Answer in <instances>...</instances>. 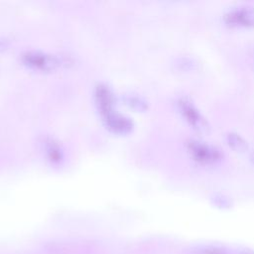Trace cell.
<instances>
[{
	"mask_svg": "<svg viewBox=\"0 0 254 254\" xmlns=\"http://www.w3.org/2000/svg\"><path fill=\"white\" fill-rule=\"evenodd\" d=\"M225 139L228 146L237 152H244L248 149V142L237 132H228L225 136Z\"/></svg>",
	"mask_w": 254,
	"mask_h": 254,
	"instance_id": "obj_7",
	"label": "cell"
},
{
	"mask_svg": "<svg viewBox=\"0 0 254 254\" xmlns=\"http://www.w3.org/2000/svg\"><path fill=\"white\" fill-rule=\"evenodd\" d=\"M212 200L215 204H217L218 206H221V207L227 206L229 204L228 197H226L224 194H220V193L214 194L212 197Z\"/></svg>",
	"mask_w": 254,
	"mask_h": 254,
	"instance_id": "obj_11",
	"label": "cell"
},
{
	"mask_svg": "<svg viewBox=\"0 0 254 254\" xmlns=\"http://www.w3.org/2000/svg\"><path fill=\"white\" fill-rule=\"evenodd\" d=\"M198 254H229V253L221 247L208 245V246L201 247L198 251Z\"/></svg>",
	"mask_w": 254,
	"mask_h": 254,
	"instance_id": "obj_10",
	"label": "cell"
},
{
	"mask_svg": "<svg viewBox=\"0 0 254 254\" xmlns=\"http://www.w3.org/2000/svg\"><path fill=\"white\" fill-rule=\"evenodd\" d=\"M241 254H254V250L245 248V249H242V250H241Z\"/></svg>",
	"mask_w": 254,
	"mask_h": 254,
	"instance_id": "obj_12",
	"label": "cell"
},
{
	"mask_svg": "<svg viewBox=\"0 0 254 254\" xmlns=\"http://www.w3.org/2000/svg\"><path fill=\"white\" fill-rule=\"evenodd\" d=\"M44 145H45L46 153L49 156L51 161L59 162L62 159V151H61L59 145L57 144V142H55L51 138H47L44 141Z\"/></svg>",
	"mask_w": 254,
	"mask_h": 254,
	"instance_id": "obj_8",
	"label": "cell"
},
{
	"mask_svg": "<svg viewBox=\"0 0 254 254\" xmlns=\"http://www.w3.org/2000/svg\"><path fill=\"white\" fill-rule=\"evenodd\" d=\"M94 97H95V102L98 107V110L102 115H105L114 109V96L110 88L103 84L99 83L95 87L94 91Z\"/></svg>",
	"mask_w": 254,
	"mask_h": 254,
	"instance_id": "obj_5",
	"label": "cell"
},
{
	"mask_svg": "<svg viewBox=\"0 0 254 254\" xmlns=\"http://www.w3.org/2000/svg\"><path fill=\"white\" fill-rule=\"evenodd\" d=\"M250 160H251V162L254 164V149L250 152Z\"/></svg>",
	"mask_w": 254,
	"mask_h": 254,
	"instance_id": "obj_13",
	"label": "cell"
},
{
	"mask_svg": "<svg viewBox=\"0 0 254 254\" xmlns=\"http://www.w3.org/2000/svg\"><path fill=\"white\" fill-rule=\"evenodd\" d=\"M176 107L181 116L190 126L199 132H208L210 125L195 103L187 95L179 96L176 100Z\"/></svg>",
	"mask_w": 254,
	"mask_h": 254,
	"instance_id": "obj_2",
	"label": "cell"
},
{
	"mask_svg": "<svg viewBox=\"0 0 254 254\" xmlns=\"http://www.w3.org/2000/svg\"><path fill=\"white\" fill-rule=\"evenodd\" d=\"M67 56H50L39 51H27L22 55L23 62L30 67L39 70H51L58 65H67L71 60Z\"/></svg>",
	"mask_w": 254,
	"mask_h": 254,
	"instance_id": "obj_3",
	"label": "cell"
},
{
	"mask_svg": "<svg viewBox=\"0 0 254 254\" xmlns=\"http://www.w3.org/2000/svg\"><path fill=\"white\" fill-rule=\"evenodd\" d=\"M223 21L230 27H254V7L237 5L229 8L223 14Z\"/></svg>",
	"mask_w": 254,
	"mask_h": 254,
	"instance_id": "obj_4",
	"label": "cell"
},
{
	"mask_svg": "<svg viewBox=\"0 0 254 254\" xmlns=\"http://www.w3.org/2000/svg\"><path fill=\"white\" fill-rule=\"evenodd\" d=\"M253 68H254V64H253Z\"/></svg>",
	"mask_w": 254,
	"mask_h": 254,
	"instance_id": "obj_14",
	"label": "cell"
},
{
	"mask_svg": "<svg viewBox=\"0 0 254 254\" xmlns=\"http://www.w3.org/2000/svg\"><path fill=\"white\" fill-rule=\"evenodd\" d=\"M105 125L112 131L117 133H127L133 128V122L129 117H126L116 110H113L105 115H102Z\"/></svg>",
	"mask_w": 254,
	"mask_h": 254,
	"instance_id": "obj_6",
	"label": "cell"
},
{
	"mask_svg": "<svg viewBox=\"0 0 254 254\" xmlns=\"http://www.w3.org/2000/svg\"><path fill=\"white\" fill-rule=\"evenodd\" d=\"M185 145L190 157L200 165H216L220 163L224 157V154L219 147L202 139L188 138Z\"/></svg>",
	"mask_w": 254,
	"mask_h": 254,
	"instance_id": "obj_1",
	"label": "cell"
},
{
	"mask_svg": "<svg viewBox=\"0 0 254 254\" xmlns=\"http://www.w3.org/2000/svg\"><path fill=\"white\" fill-rule=\"evenodd\" d=\"M176 65L180 70H191L194 65L195 63L192 59L188 58V57H182L180 59L177 60L176 62Z\"/></svg>",
	"mask_w": 254,
	"mask_h": 254,
	"instance_id": "obj_9",
	"label": "cell"
}]
</instances>
